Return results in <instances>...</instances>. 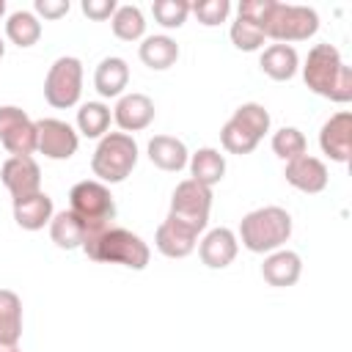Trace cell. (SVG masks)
<instances>
[{"mask_svg": "<svg viewBox=\"0 0 352 352\" xmlns=\"http://www.w3.org/2000/svg\"><path fill=\"white\" fill-rule=\"evenodd\" d=\"M190 11L198 16L201 25L214 28V25L226 22V16L231 11V3L228 0H201V3H190Z\"/></svg>", "mask_w": 352, "mask_h": 352, "instance_id": "cell-34", "label": "cell"}, {"mask_svg": "<svg viewBox=\"0 0 352 352\" xmlns=\"http://www.w3.org/2000/svg\"><path fill=\"white\" fill-rule=\"evenodd\" d=\"M3 52H6V44H3V38H0V58H3Z\"/></svg>", "mask_w": 352, "mask_h": 352, "instance_id": "cell-40", "label": "cell"}, {"mask_svg": "<svg viewBox=\"0 0 352 352\" xmlns=\"http://www.w3.org/2000/svg\"><path fill=\"white\" fill-rule=\"evenodd\" d=\"M0 352H19L16 344H0Z\"/></svg>", "mask_w": 352, "mask_h": 352, "instance_id": "cell-38", "label": "cell"}, {"mask_svg": "<svg viewBox=\"0 0 352 352\" xmlns=\"http://www.w3.org/2000/svg\"><path fill=\"white\" fill-rule=\"evenodd\" d=\"M195 239H198V234L192 228L182 226L173 217L162 220L160 228H157V234H154L157 250L162 256H168V258H184V256H190L195 250Z\"/></svg>", "mask_w": 352, "mask_h": 352, "instance_id": "cell-13", "label": "cell"}, {"mask_svg": "<svg viewBox=\"0 0 352 352\" xmlns=\"http://www.w3.org/2000/svg\"><path fill=\"white\" fill-rule=\"evenodd\" d=\"M236 250H239V242L234 236L231 228H212L204 239H201V261L209 267V270H223L228 267L234 258H236Z\"/></svg>", "mask_w": 352, "mask_h": 352, "instance_id": "cell-15", "label": "cell"}, {"mask_svg": "<svg viewBox=\"0 0 352 352\" xmlns=\"http://www.w3.org/2000/svg\"><path fill=\"white\" fill-rule=\"evenodd\" d=\"M85 220H80L72 209H63L58 214H52L50 220V236L58 248L63 250H74V248H82L85 242Z\"/></svg>", "mask_w": 352, "mask_h": 352, "instance_id": "cell-21", "label": "cell"}, {"mask_svg": "<svg viewBox=\"0 0 352 352\" xmlns=\"http://www.w3.org/2000/svg\"><path fill=\"white\" fill-rule=\"evenodd\" d=\"M148 160L160 168V170H182L190 160L187 154V146L179 140V138H170V135H154L148 140Z\"/></svg>", "mask_w": 352, "mask_h": 352, "instance_id": "cell-19", "label": "cell"}, {"mask_svg": "<svg viewBox=\"0 0 352 352\" xmlns=\"http://www.w3.org/2000/svg\"><path fill=\"white\" fill-rule=\"evenodd\" d=\"M0 179L11 198H25L41 190V168L33 157H11L0 168Z\"/></svg>", "mask_w": 352, "mask_h": 352, "instance_id": "cell-11", "label": "cell"}, {"mask_svg": "<svg viewBox=\"0 0 352 352\" xmlns=\"http://www.w3.org/2000/svg\"><path fill=\"white\" fill-rule=\"evenodd\" d=\"M135 165H138V143L126 132L104 135L91 157V170H94V176H99L102 184L124 182Z\"/></svg>", "mask_w": 352, "mask_h": 352, "instance_id": "cell-5", "label": "cell"}, {"mask_svg": "<svg viewBox=\"0 0 352 352\" xmlns=\"http://www.w3.org/2000/svg\"><path fill=\"white\" fill-rule=\"evenodd\" d=\"M300 272H302V261L294 250H272L261 264V278L275 289L294 286L300 280Z\"/></svg>", "mask_w": 352, "mask_h": 352, "instance_id": "cell-17", "label": "cell"}, {"mask_svg": "<svg viewBox=\"0 0 352 352\" xmlns=\"http://www.w3.org/2000/svg\"><path fill=\"white\" fill-rule=\"evenodd\" d=\"M110 25H113L116 38L121 41H138L146 33V19L138 6H118L116 14L110 16Z\"/></svg>", "mask_w": 352, "mask_h": 352, "instance_id": "cell-27", "label": "cell"}, {"mask_svg": "<svg viewBox=\"0 0 352 352\" xmlns=\"http://www.w3.org/2000/svg\"><path fill=\"white\" fill-rule=\"evenodd\" d=\"M113 118L124 132H140L154 121V102L146 94H126L118 99Z\"/></svg>", "mask_w": 352, "mask_h": 352, "instance_id": "cell-16", "label": "cell"}, {"mask_svg": "<svg viewBox=\"0 0 352 352\" xmlns=\"http://www.w3.org/2000/svg\"><path fill=\"white\" fill-rule=\"evenodd\" d=\"M110 126V107L102 102H85L77 110V129L85 138H104Z\"/></svg>", "mask_w": 352, "mask_h": 352, "instance_id": "cell-28", "label": "cell"}, {"mask_svg": "<svg viewBox=\"0 0 352 352\" xmlns=\"http://www.w3.org/2000/svg\"><path fill=\"white\" fill-rule=\"evenodd\" d=\"M82 14L88 19H110L116 14V0H82Z\"/></svg>", "mask_w": 352, "mask_h": 352, "instance_id": "cell-35", "label": "cell"}, {"mask_svg": "<svg viewBox=\"0 0 352 352\" xmlns=\"http://www.w3.org/2000/svg\"><path fill=\"white\" fill-rule=\"evenodd\" d=\"M80 146L77 132L60 118L36 121V148L50 160H69Z\"/></svg>", "mask_w": 352, "mask_h": 352, "instance_id": "cell-10", "label": "cell"}, {"mask_svg": "<svg viewBox=\"0 0 352 352\" xmlns=\"http://www.w3.org/2000/svg\"><path fill=\"white\" fill-rule=\"evenodd\" d=\"M261 30L267 38H275L278 44L289 41H305L319 30V14L308 6H292V3H270V11L261 19Z\"/></svg>", "mask_w": 352, "mask_h": 352, "instance_id": "cell-4", "label": "cell"}, {"mask_svg": "<svg viewBox=\"0 0 352 352\" xmlns=\"http://www.w3.org/2000/svg\"><path fill=\"white\" fill-rule=\"evenodd\" d=\"M36 14H41L44 19H60L63 14H69V0H36Z\"/></svg>", "mask_w": 352, "mask_h": 352, "instance_id": "cell-37", "label": "cell"}, {"mask_svg": "<svg viewBox=\"0 0 352 352\" xmlns=\"http://www.w3.org/2000/svg\"><path fill=\"white\" fill-rule=\"evenodd\" d=\"M228 36H231V44H234L236 50H242V52H256V50H261L264 41H267L264 30H261L256 22L242 19V16H236V22L231 25Z\"/></svg>", "mask_w": 352, "mask_h": 352, "instance_id": "cell-30", "label": "cell"}, {"mask_svg": "<svg viewBox=\"0 0 352 352\" xmlns=\"http://www.w3.org/2000/svg\"><path fill=\"white\" fill-rule=\"evenodd\" d=\"M6 14V0H0V16Z\"/></svg>", "mask_w": 352, "mask_h": 352, "instance_id": "cell-39", "label": "cell"}, {"mask_svg": "<svg viewBox=\"0 0 352 352\" xmlns=\"http://www.w3.org/2000/svg\"><path fill=\"white\" fill-rule=\"evenodd\" d=\"M305 85L333 102H349L352 99V69L341 60V52L333 44H316L302 66Z\"/></svg>", "mask_w": 352, "mask_h": 352, "instance_id": "cell-2", "label": "cell"}, {"mask_svg": "<svg viewBox=\"0 0 352 352\" xmlns=\"http://www.w3.org/2000/svg\"><path fill=\"white\" fill-rule=\"evenodd\" d=\"M80 94H82V63L72 55L58 58L44 77V99L52 107L66 110L80 102Z\"/></svg>", "mask_w": 352, "mask_h": 352, "instance_id": "cell-7", "label": "cell"}, {"mask_svg": "<svg viewBox=\"0 0 352 352\" xmlns=\"http://www.w3.org/2000/svg\"><path fill=\"white\" fill-rule=\"evenodd\" d=\"M6 36L16 47H33L41 38V22L30 11H14L6 22Z\"/></svg>", "mask_w": 352, "mask_h": 352, "instance_id": "cell-26", "label": "cell"}, {"mask_svg": "<svg viewBox=\"0 0 352 352\" xmlns=\"http://www.w3.org/2000/svg\"><path fill=\"white\" fill-rule=\"evenodd\" d=\"M187 162H190L192 179L198 184H204V187H212V184H217L226 176V157L217 148H209V146L198 148Z\"/></svg>", "mask_w": 352, "mask_h": 352, "instance_id": "cell-23", "label": "cell"}, {"mask_svg": "<svg viewBox=\"0 0 352 352\" xmlns=\"http://www.w3.org/2000/svg\"><path fill=\"white\" fill-rule=\"evenodd\" d=\"M270 3H272V0H242V3H239V16L256 22V25L261 28V19H264V14L270 11Z\"/></svg>", "mask_w": 352, "mask_h": 352, "instance_id": "cell-36", "label": "cell"}, {"mask_svg": "<svg viewBox=\"0 0 352 352\" xmlns=\"http://www.w3.org/2000/svg\"><path fill=\"white\" fill-rule=\"evenodd\" d=\"M209 209H212V187H204L195 179H184L173 190L170 214L168 217L179 220L182 226H187L195 234H201L206 228V223H209Z\"/></svg>", "mask_w": 352, "mask_h": 352, "instance_id": "cell-6", "label": "cell"}, {"mask_svg": "<svg viewBox=\"0 0 352 352\" xmlns=\"http://www.w3.org/2000/svg\"><path fill=\"white\" fill-rule=\"evenodd\" d=\"M220 143H223V148L231 151V154H250V151L258 146V138H256L250 129H245L236 118H228V121L223 124V129H220Z\"/></svg>", "mask_w": 352, "mask_h": 352, "instance_id": "cell-29", "label": "cell"}, {"mask_svg": "<svg viewBox=\"0 0 352 352\" xmlns=\"http://www.w3.org/2000/svg\"><path fill=\"white\" fill-rule=\"evenodd\" d=\"M22 336V302L16 292L0 289V344H19Z\"/></svg>", "mask_w": 352, "mask_h": 352, "instance_id": "cell-25", "label": "cell"}, {"mask_svg": "<svg viewBox=\"0 0 352 352\" xmlns=\"http://www.w3.org/2000/svg\"><path fill=\"white\" fill-rule=\"evenodd\" d=\"M297 66H300V58H297V50L292 44H270L261 52V72L278 82L292 80Z\"/></svg>", "mask_w": 352, "mask_h": 352, "instance_id": "cell-20", "label": "cell"}, {"mask_svg": "<svg viewBox=\"0 0 352 352\" xmlns=\"http://www.w3.org/2000/svg\"><path fill=\"white\" fill-rule=\"evenodd\" d=\"M138 52H140V60L157 72L170 69L179 60V44L170 36H148V38H143Z\"/></svg>", "mask_w": 352, "mask_h": 352, "instance_id": "cell-24", "label": "cell"}, {"mask_svg": "<svg viewBox=\"0 0 352 352\" xmlns=\"http://www.w3.org/2000/svg\"><path fill=\"white\" fill-rule=\"evenodd\" d=\"M52 198L47 192H33L25 198H14V220L25 231H38L52 220Z\"/></svg>", "mask_w": 352, "mask_h": 352, "instance_id": "cell-18", "label": "cell"}, {"mask_svg": "<svg viewBox=\"0 0 352 352\" xmlns=\"http://www.w3.org/2000/svg\"><path fill=\"white\" fill-rule=\"evenodd\" d=\"M151 14L162 28H182L190 14V3L187 0H154Z\"/></svg>", "mask_w": 352, "mask_h": 352, "instance_id": "cell-33", "label": "cell"}, {"mask_svg": "<svg viewBox=\"0 0 352 352\" xmlns=\"http://www.w3.org/2000/svg\"><path fill=\"white\" fill-rule=\"evenodd\" d=\"M305 135L300 132V129H294V126H283V129H278L275 135H272V151L280 157V160H286V162H292V160H297V157H302L305 154Z\"/></svg>", "mask_w": 352, "mask_h": 352, "instance_id": "cell-31", "label": "cell"}, {"mask_svg": "<svg viewBox=\"0 0 352 352\" xmlns=\"http://www.w3.org/2000/svg\"><path fill=\"white\" fill-rule=\"evenodd\" d=\"M231 118H236V121H239L245 129H250L258 140H261L264 132L270 129V113H267L258 102H245V104H239Z\"/></svg>", "mask_w": 352, "mask_h": 352, "instance_id": "cell-32", "label": "cell"}, {"mask_svg": "<svg viewBox=\"0 0 352 352\" xmlns=\"http://www.w3.org/2000/svg\"><path fill=\"white\" fill-rule=\"evenodd\" d=\"M319 146H322V151H324L330 160H336V162H346V160H349V154H352V116H349L346 110L330 116V118L322 124Z\"/></svg>", "mask_w": 352, "mask_h": 352, "instance_id": "cell-12", "label": "cell"}, {"mask_svg": "<svg viewBox=\"0 0 352 352\" xmlns=\"http://www.w3.org/2000/svg\"><path fill=\"white\" fill-rule=\"evenodd\" d=\"M283 176L300 192H311L314 195V192H322L327 187V168H324V162L316 160V157H308V154L286 162V173Z\"/></svg>", "mask_w": 352, "mask_h": 352, "instance_id": "cell-14", "label": "cell"}, {"mask_svg": "<svg viewBox=\"0 0 352 352\" xmlns=\"http://www.w3.org/2000/svg\"><path fill=\"white\" fill-rule=\"evenodd\" d=\"M0 143L14 157H30L36 151V121L14 104L0 107Z\"/></svg>", "mask_w": 352, "mask_h": 352, "instance_id": "cell-9", "label": "cell"}, {"mask_svg": "<svg viewBox=\"0 0 352 352\" xmlns=\"http://www.w3.org/2000/svg\"><path fill=\"white\" fill-rule=\"evenodd\" d=\"M85 242H82V250L88 258L94 261H107V264H124L129 270H143L151 258V250L148 245L126 231V228H113L110 223L107 226H85Z\"/></svg>", "mask_w": 352, "mask_h": 352, "instance_id": "cell-1", "label": "cell"}, {"mask_svg": "<svg viewBox=\"0 0 352 352\" xmlns=\"http://www.w3.org/2000/svg\"><path fill=\"white\" fill-rule=\"evenodd\" d=\"M292 236V214L280 206H261L242 217L239 239L250 253H272Z\"/></svg>", "mask_w": 352, "mask_h": 352, "instance_id": "cell-3", "label": "cell"}, {"mask_svg": "<svg viewBox=\"0 0 352 352\" xmlns=\"http://www.w3.org/2000/svg\"><path fill=\"white\" fill-rule=\"evenodd\" d=\"M129 82V66L124 58H104L96 72H94V85L102 96L113 99V96H121V91L126 88Z\"/></svg>", "mask_w": 352, "mask_h": 352, "instance_id": "cell-22", "label": "cell"}, {"mask_svg": "<svg viewBox=\"0 0 352 352\" xmlns=\"http://www.w3.org/2000/svg\"><path fill=\"white\" fill-rule=\"evenodd\" d=\"M69 209L85 220V226H107L116 217V201L102 182L85 179L69 190Z\"/></svg>", "mask_w": 352, "mask_h": 352, "instance_id": "cell-8", "label": "cell"}]
</instances>
